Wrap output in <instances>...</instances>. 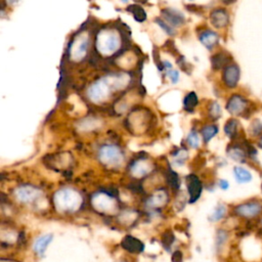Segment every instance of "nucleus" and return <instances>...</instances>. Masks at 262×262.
<instances>
[{"mask_svg": "<svg viewBox=\"0 0 262 262\" xmlns=\"http://www.w3.org/2000/svg\"><path fill=\"white\" fill-rule=\"evenodd\" d=\"M52 203L56 212L60 214H74L82 208L84 198L78 189L66 186L53 193Z\"/></svg>", "mask_w": 262, "mask_h": 262, "instance_id": "nucleus-1", "label": "nucleus"}, {"mask_svg": "<svg viewBox=\"0 0 262 262\" xmlns=\"http://www.w3.org/2000/svg\"><path fill=\"white\" fill-rule=\"evenodd\" d=\"M257 149L256 145L251 144L246 138L228 144L226 147V155L229 159L240 164V165L247 164V165L256 167L258 155Z\"/></svg>", "mask_w": 262, "mask_h": 262, "instance_id": "nucleus-2", "label": "nucleus"}, {"mask_svg": "<svg viewBox=\"0 0 262 262\" xmlns=\"http://www.w3.org/2000/svg\"><path fill=\"white\" fill-rule=\"evenodd\" d=\"M124 150L117 144L107 143L100 146L97 150V160L105 168L119 169L125 162Z\"/></svg>", "mask_w": 262, "mask_h": 262, "instance_id": "nucleus-3", "label": "nucleus"}, {"mask_svg": "<svg viewBox=\"0 0 262 262\" xmlns=\"http://www.w3.org/2000/svg\"><path fill=\"white\" fill-rule=\"evenodd\" d=\"M234 217L244 221L256 222L262 216V199L258 196L235 204L229 211Z\"/></svg>", "mask_w": 262, "mask_h": 262, "instance_id": "nucleus-4", "label": "nucleus"}, {"mask_svg": "<svg viewBox=\"0 0 262 262\" xmlns=\"http://www.w3.org/2000/svg\"><path fill=\"white\" fill-rule=\"evenodd\" d=\"M226 111L236 118H250L255 113V105L245 95L232 94L225 105Z\"/></svg>", "mask_w": 262, "mask_h": 262, "instance_id": "nucleus-5", "label": "nucleus"}, {"mask_svg": "<svg viewBox=\"0 0 262 262\" xmlns=\"http://www.w3.org/2000/svg\"><path fill=\"white\" fill-rule=\"evenodd\" d=\"M90 204L96 212L106 215L115 214L119 210L118 199L115 194H112L106 190L94 192L91 195Z\"/></svg>", "mask_w": 262, "mask_h": 262, "instance_id": "nucleus-6", "label": "nucleus"}, {"mask_svg": "<svg viewBox=\"0 0 262 262\" xmlns=\"http://www.w3.org/2000/svg\"><path fill=\"white\" fill-rule=\"evenodd\" d=\"M153 116L146 109H137L130 113L126 119V128L129 129L130 133L137 136H142L146 133L152 124Z\"/></svg>", "mask_w": 262, "mask_h": 262, "instance_id": "nucleus-7", "label": "nucleus"}, {"mask_svg": "<svg viewBox=\"0 0 262 262\" xmlns=\"http://www.w3.org/2000/svg\"><path fill=\"white\" fill-rule=\"evenodd\" d=\"M155 169V164L152 159L147 156H139L129 162L128 172L131 177L143 179L149 176Z\"/></svg>", "mask_w": 262, "mask_h": 262, "instance_id": "nucleus-8", "label": "nucleus"}, {"mask_svg": "<svg viewBox=\"0 0 262 262\" xmlns=\"http://www.w3.org/2000/svg\"><path fill=\"white\" fill-rule=\"evenodd\" d=\"M42 190L33 184H20L14 189L16 200L25 205L37 203L42 198Z\"/></svg>", "mask_w": 262, "mask_h": 262, "instance_id": "nucleus-9", "label": "nucleus"}, {"mask_svg": "<svg viewBox=\"0 0 262 262\" xmlns=\"http://www.w3.org/2000/svg\"><path fill=\"white\" fill-rule=\"evenodd\" d=\"M185 183H186V189L188 195L187 201L189 204H194L195 202L199 201V199L202 195L203 182L198 175L194 173H190L186 175Z\"/></svg>", "mask_w": 262, "mask_h": 262, "instance_id": "nucleus-10", "label": "nucleus"}, {"mask_svg": "<svg viewBox=\"0 0 262 262\" xmlns=\"http://www.w3.org/2000/svg\"><path fill=\"white\" fill-rule=\"evenodd\" d=\"M169 202V192L164 189H157L155 192L151 193L145 200V206L149 210L159 211L165 207Z\"/></svg>", "mask_w": 262, "mask_h": 262, "instance_id": "nucleus-11", "label": "nucleus"}, {"mask_svg": "<svg viewBox=\"0 0 262 262\" xmlns=\"http://www.w3.org/2000/svg\"><path fill=\"white\" fill-rule=\"evenodd\" d=\"M223 133L226 136V138L231 142L246 139V135L243 129V126H242L240 120L236 117L229 118L225 122V124L223 126Z\"/></svg>", "mask_w": 262, "mask_h": 262, "instance_id": "nucleus-12", "label": "nucleus"}, {"mask_svg": "<svg viewBox=\"0 0 262 262\" xmlns=\"http://www.w3.org/2000/svg\"><path fill=\"white\" fill-rule=\"evenodd\" d=\"M241 77V71L239 66L236 63H229L224 68L222 73L223 84L227 87L234 89L238 86Z\"/></svg>", "mask_w": 262, "mask_h": 262, "instance_id": "nucleus-13", "label": "nucleus"}, {"mask_svg": "<svg viewBox=\"0 0 262 262\" xmlns=\"http://www.w3.org/2000/svg\"><path fill=\"white\" fill-rule=\"evenodd\" d=\"M52 240H53L52 234H44V235L39 236L32 245L33 252H34L39 258H43L45 256L46 250H47L48 246L51 244Z\"/></svg>", "mask_w": 262, "mask_h": 262, "instance_id": "nucleus-14", "label": "nucleus"}, {"mask_svg": "<svg viewBox=\"0 0 262 262\" xmlns=\"http://www.w3.org/2000/svg\"><path fill=\"white\" fill-rule=\"evenodd\" d=\"M121 246L125 251L131 254H141L145 251V244L133 236L124 237L121 242Z\"/></svg>", "mask_w": 262, "mask_h": 262, "instance_id": "nucleus-15", "label": "nucleus"}, {"mask_svg": "<svg viewBox=\"0 0 262 262\" xmlns=\"http://www.w3.org/2000/svg\"><path fill=\"white\" fill-rule=\"evenodd\" d=\"M210 20L215 28L222 29L229 24V15L224 9H215L210 15Z\"/></svg>", "mask_w": 262, "mask_h": 262, "instance_id": "nucleus-16", "label": "nucleus"}, {"mask_svg": "<svg viewBox=\"0 0 262 262\" xmlns=\"http://www.w3.org/2000/svg\"><path fill=\"white\" fill-rule=\"evenodd\" d=\"M231 233L224 227H219L215 235V251L217 254H221L229 242Z\"/></svg>", "mask_w": 262, "mask_h": 262, "instance_id": "nucleus-17", "label": "nucleus"}, {"mask_svg": "<svg viewBox=\"0 0 262 262\" xmlns=\"http://www.w3.org/2000/svg\"><path fill=\"white\" fill-rule=\"evenodd\" d=\"M161 14L163 18L165 19L172 27L182 26L185 22L183 15L180 12L173 9H165L161 12Z\"/></svg>", "mask_w": 262, "mask_h": 262, "instance_id": "nucleus-18", "label": "nucleus"}, {"mask_svg": "<svg viewBox=\"0 0 262 262\" xmlns=\"http://www.w3.org/2000/svg\"><path fill=\"white\" fill-rule=\"evenodd\" d=\"M234 177L239 184H246L252 181L253 176L251 171L243 165H237L233 169Z\"/></svg>", "mask_w": 262, "mask_h": 262, "instance_id": "nucleus-19", "label": "nucleus"}, {"mask_svg": "<svg viewBox=\"0 0 262 262\" xmlns=\"http://www.w3.org/2000/svg\"><path fill=\"white\" fill-rule=\"evenodd\" d=\"M200 134H201L203 143L205 145H208L219 134V127H218V125H216L214 123L206 124L202 127Z\"/></svg>", "mask_w": 262, "mask_h": 262, "instance_id": "nucleus-20", "label": "nucleus"}, {"mask_svg": "<svg viewBox=\"0 0 262 262\" xmlns=\"http://www.w3.org/2000/svg\"><path fill=\"white\" fill-rule=\"evenodd\" d=\"M231 60H232L231 55L225 51H220L215 55H213L211 58L212 68L214 70H220L222 68H225L226 66H228L229 62H231Z\"/></svg>", "mask_w": 262, "mask_h": 262, "instance_id": "nucleus-21", "label": "nucleus"}, {"mask_svg": "<svg viewBox=\"0 0 262 262\" xmlns=\"http://www.w3.org/2000/svg\"><path fill=\"white\" fill-rule=\"evenodd\" d=\"M229 211H231V209H229L227 207L226 204L224 203H218L217 206L214 208L213 212L211 213V215L209 216V221L212 222V223H217V222H220L221 220H223L224 218H226V216L228 215Z\"/></svg>", "mask_w": 262, "mask_h": 262, "instance_id": "nucleus-22", "label": "nucleus"}, {"mask_svg": "<svg viewBox=\"0 0 262 262\" xmlns=\"http://www.w3.org/2000/svg\"><path fill=\"white\" fill-rule=\"evenodd\" d=\"M219 37L216 34L215 32L210 31V30H206L204 32H202L200 34V41L208 48V49H212L217 43H218Z\"/></svg>", "mask_w": 262, "mask_h": 262, "instance_id": "nucleus-23", "label": "nucleus"}, {"mask_svg": "<svg viewBox=\"0 0 262 262\" xmlns=\"http://www.w3.org/2000/svg\"><path fill=\"white\" fill-rule=\"evenodd\" d=\"M262 135V120L255 118L251 121L248 128V136L254 142Z\"/></svg>", "mask_w": 262, "mask_h": 262, "instance_id": "nucleus-24", "label": "nucleus"}, {"mask_svg": "<svg viewBox=\"0 0 262 262\" xmlns=\"http://www.w3.org/2000/svg\"><path fill=\"white\" fill-rule=\"evenodd\" d=\"M201 134H199L195 129H191L185 139L186 145L192 150H199L201 147Z\"/></svg>", "mask_w": 262, "mask_h": 262, "instance_id": "nucleus-25", "label": "nucleus"}, {"mask_svg": "<svg viewBox=\"0 0 262 262\" xmlns=\"http://www.w3.org/2000/svg\"><path fill=\"white\" fill-rule=\"evenodd\" d=\"M138 217H139V212L138 211L129 209V210L122 211L120 213V215L118 216V219H119L121 224L130 225V224H133L137 220Z\"/></svg>", "mask_w": 262, "mask_h": 262, "instance_id": "nucleus-26", "label": "nucleus"}, {"mask_svg": "<svg viewBox=\"0 0 262 262\" xmlns=\"http://www.w3.org/2000/svg\"><path fill=\"white\" fill-rule=\"evenodd\" d=\"M198 104H199V98L198 95H196L194 92L187 93L183 100V106L187 112H192L193 109L198 106Z\"/></svg>", "mask_w": 262, "mask_h": 262, "instance_id": "nucleus-27", "label": "nucleus"}, {"mask_svg": "<svg viewBox=\"0 0 262 262\" xmlns=\"http://www.w3.org/2000/svg\"><path fill=\"white\" fill-rule=\"evenodd\" d=\"M127 12L133 14V16H134V18H135V20L137 22L143 23V22H145L147 20V14H146L145 10L142 7L138 6V5L129 6L127 8Z\"/></svg>", "mask_w": 262, "mask_h": 262, "instance_id": "nucleus-28", "label": "nucleus"}, {"mask_svg": "<svg viewBox=\"0 0 262 262\" xmlns=\"http://www.w3.org/2000/svg\"><path fill=\"white\" fill-rule=\"evenodd\" d=\"M172 161L178 166H182L188 159V152L185 149H178L171 153Z\"/></svg>", "mask_w": 262, "mask_h": 262, "instance_id": "nucleus-29", "label": "nucleus"}, {"mask_svg": "<svg viewBox=\"0 0 262 262\" xmlns=\"http://www.w3.org/2000/svg\"><path fill=\"white\" fill-rule=\"evenodd\" d=\"M222 115V110L217 102H211L208 106V117L212 122L217 121Z\"/></svg>", "mask_w": 262, "mask_h": 262, "instance_id": "nucleus-30", "label": "nucleus"}, {"mask_svg": "<svg viewBox=\"0 0 262 262\" xmlns=\"http://www.w3.org/2000/svg\"><path fill=\"white\" fill-rule=\"evenodd\" d=\"M166 176H167V182L169 183V185H170L172 188H175V189L179 188V186H180V180H179L178 175H177L173 170L169 169L168 172H167V174H166Z\"/></svg>", "mask_w": 262, "mask_h": 262, "instance_id": "nucleus-31", "label": "nucleus"}, {"mask_svg": "<svg viewBox=\"0 0 262 262\" xmlns=\"http://www.w3.org/2000/svg\"><path fill=\"white\" fill-rule=\"evenodd\" d=\"M163 246H164V248H165L167 251H169L170 250V248H171V246H172V244H173V241H174V236H173V234L172 233H168V235L167 234H165L163 236Z\"/></svg>", "mask_w": 262, "mask_h": 262, "instance_id": "nucleus-32", "label": "nucleus"}, {"mask_svg": "<svg viewBox=\"0 0 262 262\" xmlns=\"http://www.w3.org/2000/svg\"><path fill=\"white\" fill-rule=\"evenodd\" d=\"M155 23H157L164 31H165L167 34H169V35H174L175 34V32H174V29L172 28V26H169V25H167L166 23H164L162 20H160V19H156L155 20Z\"/></svg>", "mask_w": 262, "mask_h": 262, "instance_id": "nucleus-33", "label": "nucleus"}, {"mask_svg": "<svg viewBox=\"0 0 262 262\" xmlns=\"http://www.w3.org/2000/svg\"><path fill=\"white\" fill-rule=\"evenodd\" d=\"M177 63L179 64V67L181 68L182 71H184V72H186V73H189V72H188V66H190V64H188V63L185 61V58H184L183 56H179V58L177 59Z\"/></svg>", "mask_w": 262, "mask_h": 262, "instance_id": "nucleus-34", "label": "nucleus"}, {"mask_svg": "<svg viewBox=\"0 0 262 262\" xmlns=\"http://www.w3.org/2000/svg\"><path fill=\"white\" fill-rule=\"evenodd\" d=\"M164 47L166 48V50H169L172 54H175V53L178 52L177 49H176V47H175V45H174V42H173L172 40H168V41L165 43V45H164Z\"/></svg>", "mask_w": 262, "mask_h": 262, "instance_id": "nucleus-35", "label": "nucleus"}, {"mask_svg": "<svg viewBox=\"0 0 262 262\" xmlns=\"http://www.w3.org/2000/svg\"><path fill=\"white\" fill-rule=\"evenodd\" d=\"M166 73H167V75L170 77V79H171V81H172V83H176L177 81H178V78H179V74H178V72L177 71H175V70H168V71H166Z\"/></svg>", "mask_w": 262, "mask_h": 262, "instance_id": "nucleus-36", "label": "nucleus"}, {"mask_svg": "<svg viewBox=\"0 0 262 262\" xmlns=\"http://www.w3.org/2000/svg\"><path fill=\"white\" fill-rule=\"evenodd\" d=\"M217 185H218V187H219L221 190H227V189L229 188V186H231V184H229L228 180L223 179V178H221V179L218 180Z\"/></svg>", "mask_w": 262, "mask_h": 262, "instance_id": "nucleus-37", "label": "nucleus"}, {"mask_svg": "<svg viewBox=\"0 0 262 262\" xmlns=\"http://www.w3.org/2000/svg\"><path fill=\"white\" fill-rule=\"evenodd\" d=\"M176 259H178L179 262H182V254H181V252L178 251V250L173 253V255H172V262H175Z\"/></svg>", "mask_w": 262, "mask_h": 262, "instance_id": "nucleus-38", "label": "nucleus"}, {"mask_svg": "<svg viewBox=\"0 0 262 262\" xmlns=\"http://www.w3.org/2000/svg\"><path fill=\"white\" fill-rule=\"evenodd\" d=\"M256 227H257V232L259 234H262V216L256 221Z\"/></svg>", "mask_w": 262, "mask_h": 262, "instance_id": "nucleus-39", "label": "nucleus"}, {"mask_svg": "<svg viewBox=\"0 0 262 262\" xmlns=\"http://www.w3.org/2000/svg\"><path fill=\"white\" fill-rule=\"evenodd\" d=\"M255 145L259 150H262V135L255 141Z\"/></svg>", "mask_w": 262, "mask_h": 262, "instance_id": "nucleus-40", "label": "nucleus"}, {"mask_svg": "<svg viewBox=\"0 0 262 262\" xmlns=\"http://www.w3.org/2000/svg\"><path fill=\"white\" fill-rule=\"evenodd\" d=\"M221 2H222L223 4H225V5H231V4L235 3L236 0H221Z\"/></svg>", "mask_w": 262, "mask_h": 262, "instance_id": "nucleus-41", "label": "nucleus"}, {"mask_svg": "<svg viewBox=\"0 0 262 262\" xmlns=\"http://www.w3.org/2000/svg\"><path fill=\"white\" fill-rule=\"evenodd\" d=\"M136 3H140V4H147L148 0H135Z\"/></svg>", "mask_w": 262, "mask_h": 262, "instance_id": "nucleus-42", "label": "nucleus"}, {"mask_svg": "<svg viewBox=\"0 0 262 262\" xmlns=\"http://www.w3.org/2000/svg\"><path fill=\"white\" fill-rule=\"evenodd\" d=\"M2 262H14V261H11V260H6V259H3Z\"/></svg>", "mask_w": 262, "mask_h": 262, "instance_id": "nucleus-43", "label": "nucleus"}, {"mask_svg": "<svg viewBox=\"0 0 262 262\" xmlns=\"http://www.w3.org/2000/svg\"><path fill=\"white\" fill-rule=\"evenodd\" d=\"M122 2H124V3H127V2H128V0H122Z\"/></svg>", "mask_w": 262, "mask_h": 262, "instance_id": "nucleus-44", "label": "nucleus"}, {"mask_svg": "<svg viewBox=\"0 0 262 262\" xmlns=\"http://www.w3.org/2000/svg\"><path fill=\"white\" fill-rule=\"evenodd\" d=\"M261 190H262V185H261Z\"/></svg>", "mask_w": 262, "mask_h": 262, "instance_id": "nucleus-45", "label": "nucleus"}]
</instances>
